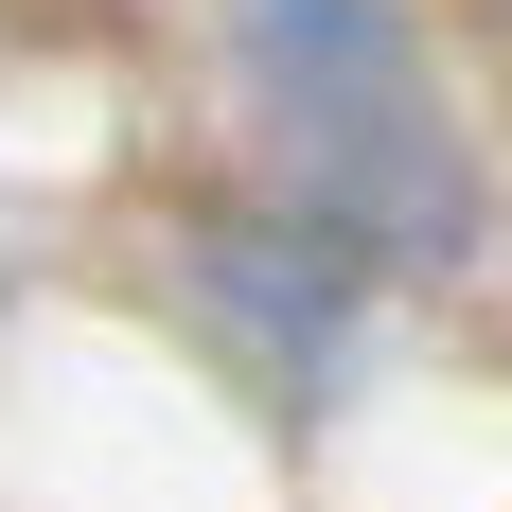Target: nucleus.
<instances>
[{
  "label": "nucleus",
  "instance_id": "obj_1",
  "mask_svg": "<svg viewBox=\"0 0 512 512\" xmlns=\"http://www.w3.org/2000/svg\"><path fill=\"white\" fill-rule=\"evenodd\" d=\"M230 71H248L265 142L371 265H460L477 248V142L442 71H424L407 0H230Z\"/></svg>",
  "mask_w": 512,
  "mask_h": 512
},
{
  "label": "nucleus",
  "instance_id": "obj_2",
  "mask_svg": "<svg viewBox=\"0 0 512 512\" xmlns=\"http://www.w3.org/2000/svg\"><path fill=\"white\" fill-rule=\"evenodd\" d=\"M195 283L248 318V336H283V354H318V336H336V283H318V248H248V230H212V248H195Z\"/></svg>",
  "mask_w": 512,
  "mask_h": 512
}]
</instances>
